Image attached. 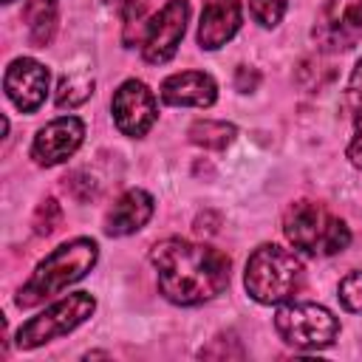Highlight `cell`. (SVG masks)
Here are the masks:
<instances>
[{"label": "cell", "instance_id": "cell-1", "mask_svg": "<svg viewBox=\"0 0 362 362\" xmlns=\"http://www.w3.org/2000/svg\"><path fill=\"white\" fill-rule=\"evenodd\" d=\"M158 291L175 305H198L229 286V257L206 243L167 238L150 249Z\"/></svg>", "mask_w": 362, "mask_h": 362}, {"label": "cell", "instance_id": "cell-2", "mask_svg": "<svg viewBox=\"0 0 362 362\" xmlns=\"http://www.w3.org/2000/svg\"><path fill=\"white\" fill-rule=\"evenodd\" d=\"M96 257H99V246L90 238H74V240L57 246L45 260L37 263L31 277L17 291V297H14L17 305L31 308V305H40L48 297L59 294L71 283L82 280L96 266Z\"/></svg>", "mask_w": 362, "mask_h": 362}, {"label": "cell", "instance_id": "cell-3", "mask_svg": "<svg viewBox=\"0 0 362 362\" xmlns=\"http://www.w3.org/2000/svg\"><path fill=\"white\" fill-rule=\"evenodd\" d=\"M303 280H305V269L300 257L277 243L257 246L246 260V274H243L246 291L252 300L263 305L288 303L303 288Z\"/></svg>", "mask_w": 362, "mask_h": 362}, {"label": "cell", "instance_id": "cell-4", "mask_svg": "<svg viewBox=\"0 0 362 362\" xmlns=\"http://www.w3.org/2000/svg\"><path fill=\"white\" fill-rule=\"evenodd\" d=\"M283 232L288 243L314 257H331L348 249L351 229L320 201H294L283 215Z\"/></svg>", "mask_w": 362, "mask_h": 362}, {"label": "cell", "instance_id": "cell-5", "mask_svg": "<svg viewBox=\"0 0 362 362\" xmlns=\"http://www.w3.org/2000/svg\"><path fill=\"white\" fill-rule=\"evenodd\" d=\"M274 331L291 348L320 351L334 345L339 334V320L317 303H286L274 314Z\"/></svg>", "mask_w": 362, "mask_h": 362}, {"label": "cell", "instance_id": "cell-6", "mask_svg": "<svg viewBox=\"0 0 362 362\" xmlns=\"http://www.w3.org/2000/svg\"><path fill=\"white\" fill-rule=\"evenodd\" d=\"M93 308H96V300L88 291H76L57 300L54 305H48L45 311H40L37 317H31L17 328V348L31 351L57 337L71 334L76 325H82L93 314Z\"/></svg>", "mask_w": 362, "mask_h": 362}, {"label": "cell", "instance_id": "cell-7", "mask_svg": "<svg viewBox=\"0 0 362 362\" xmlns=\"http://www.w3.org/2000/svg\"><path fill=\"white\" fill-rule=\"evenodd\" d=\"M314 40L322 51H348L362 37V0H328L314 23Z\"/></svg>", "mask_w": 362, "mask_h": 362}, {"label": "cell", "instance_id": "cell-8", "mask_svg": "<svg viewBox=\"0 0 362 362\" xmlns=\"http://www.w3.org/2000/svg\"><path fill=\"white\" fill-rule=\"evenodd\" d=\"M187 20H189L187 0H167L164 8L147 23V31L141 40V57L150 65L170 62L178 51L184 31H187Z\"/></svg>", "mask_w": 362, "mask_h": 362}, {"label": "cell", "instance_id": "cell-9", "mask_svg": "<svg viewBox=\"0 0 362 362\" xmlns=\"http://www.w3.org/2000/svg\"><path fill=\"white\" fill-rule=\"evenodd\" d=\"M110 110H113L116 127L124 136H133V139L144 136L153 127L156 116H158L153 90L139 79H127L116 88V93L110 99Z\"/></svg>", "mask_w": 362, "mask_h": 362}, {"label": "cell", "instance_id": "cell-10", "mask_svg": "<svg viewBox=\"0 0 362 362\" xmlns=\"http://www.w3.org/2000/svg\"><path fill=\"white\" fill-rule=\"evenodd\" d=\"M48 68L31 57H20L14 59L8 68H6V76H3V88H6V96L8 102L23 110V113H34L45 96H48Z\"/></svg>", "mask_w": 362, "mask_h": 362}, {"label": "cell", "instance_id": "cell-11", "mask_svg": "<svg viewBox=\"0 0 362 362\" xmlns=\"http://www.w3.org/2000/svg\"><path fill=\"white\" fill-rule=\"evenodd\" d=\"M82 136H85L82 119H76V116H59V119L48 122V124L34 136L31 158H34L40 167L62 164L65 158H71V156L79 150Z\"/></svg>", "mask_w": 362, "mask_h": 362}, {"label": "cell", "instance_id": "cell-12", "mask_svg": "<svg viewBox=\"0 0 362 362\" xmlns=\"http://www.w3.org/2000/svg\"><path fill=\"white\" fill-rule=\"evenodd\" d=\"M240 28V0H204L198 23V45L215 51L226 45Z\"/></svg>", "mask_w": 362, "mask_h": 362}, {"label": "cell", "instance_id": "cell-13", "mask_svg": "<svg viewBox=\"0 0 362 362\" xmlns=\"http://www.w3.org/2000/svg\"><path fill=\"white\" fill-rule=\"evenodd\" d=\"M218 99V85L204 71H181L161 82V102L175 107H209Z\"/></svg>", "mask_w": 362, "mask_h": 362}, {"label": "cell", "instance_id": "cell-14", "mask_svg": "<svg viewBox=\"0 0 362 362\" xmlns=\"http://www.w3.org/2000/svg\"><path fill=\"white\" fill-rule=\"evenodd\" d=\"M153 195L144 189H127L116 198V204L110 206L107 218H105V232L110 238H124L139 232L150 218H153Z\"/></svg>", "mask_w": 362, "mask_h": 362}, {"label": "cell", "instance_id": "cell-15", "mask_svg": "<svg viewBox=\"0 0 362 362\" xmlns=\"http://www.w3.org/2000/svg\"><path fill=\"white\" fill-rule=\"evenodd\" d=\"M23 23L28 28V40L37 48L51 45L57 34V0H25Z\"/></svg>", "mask_w": 362, "mask_h": 362}, {"label": "cell", "instance_id": "cell-16", "mask_svg": "<svg viewBox=\"0 0 362 362\" xmlns=\"http://www.w3.org/2000/svg\"><path fill=\"white\" fill-rule=\"evenodd\" d=\"M90 93H93V76L85 71H74L59 79L54 102H57V107H76L85 99H90Z\"/></svg>", "mask_w": 362, "mask_h": 362}, {"label": "cell", "instance_id": "cell-17", "mask_svg": "<svg viewBox=\"0 0 362 362\" xmlns=\"http://www.w3.org/2000/svg\"><path fill=\"white\" fill-rule=\"evenodd\" d=\"M235 124L229 122H212V119H204V122H195L189 127V141L192 144H201V147H209V150H223L226 144H232L235 139Z\"/></svg>", "mask_w": 362, "mask_h": 362}, {"label": "cell", "instance_id": "cell-18", "mask_svg": "<svg viewBox=\"0 0 362 362\" xmlns=\"http://www.w3.org/2000/svg\"><path fill=\"white\" fill-rule=\"evenodd\" d=\"M334 79V71L331 65H322L320 59H303L300 68H297V82L305 88V90H320L325 82Z\"/></svg>", "mask_w": 362, "mask_h": 362}, {"label": "cell", "instance_id": "cell-19", "mask_svg": "<svg viewBox=\"0 0 362 362\" xmlns=\"http://www.w3.org/2000/svg\"><path fill=\"white\" fill-rule=\"evenodd\" d=\"M59 223H62V206L57 204V198H45L34 212V221H31L34 232L48 238V235H54L59 229Z\"/></svg>", "mask_w": 362, "mask_h": 362}, {"label": "cell", "instance_id": "cell-20", "mask_svg": "<svg viewBox=\"0 0 362 362\" xmlns=\"http://www.w3.org/2000/svg\"><path fill=\"white\" fill-rule=\"evenodd\" d=\"M288 0H249V11L255 17V23H260L263 28H274L283 14H286Z\"/></svg>", "mask_w": 362, "mask_h": 362}, {"label": "cell", "instance_id": "cell-21", "mask_svg": "<svg viewBox=\"0 0 362 362\" xmlns=\"http://www.w3.org/2000/svg\"><path fill=\"white\" fill-rule=\"evenodd\" d=\"M144 20H147L144 0H127V3H124V42H127V45H133V42L141 37V28L147 31ZM141 40H144V37H141Z\"/></svg>", "mask_w": 362, "mask_h": 362}, {"label": "cell", "instance_id": "cell-22", "mask_svg": "<svg viewBox=\"0 0 362 362\" xmlns=\"http://www.w3.org/2000/svg\"><path fill=\"white\" fill-rule=\"evenodd\" d=\"M337 297H339V303H342L348 311H362V272L345 274V277L339 280Z\"/></svg>", "mask_w": 362, "mask_h": 362}, {"label": "cell", "instance_id": "cell-23", "mask_svg": "<svg viewBox=\"0 0 362 362\" xmlns=\"http://www.w3.org/2000/svg\"><path fill=\"white\" fill-rule=\"evenodd\" d=\"M226 337L221 334V337H215L212 339V345H206V348H201V356H206V359H240L243 356V348H240V339H235L232 334H229V342H223Z\"/></svg>", "mask_w": 362, "mask_h": 362}, {"label": "cell", "instance_id": "cell-24", "mask_svg": "<svg viewBox=\"0 0 362 362\" xmlns=\"http://www.w3.org/2000/svg\"><path fill=\"white\" fill-rule=\"evenodd\" d=\"M65 189L76 198V201H90L96 195V187H93V178H88L85 173H71L65 178Z\"/></svg>", "mask_w": 362, "mask_h": 362}, {"label": "cell", "instance_id": "cell-25", "mask_svg": "<svg viewBox=\"0 0 362 362\" xmlns=\"http://www.w3.org/2000/svg\"><path fill=\"white\" fill-rule=\"evenodd\" d=\"M348 158L356 170H362V110H359L356 124H354V136H351V144H348Z\"/></svg>", "mask_w": 362, "mask_h": 362}, {"label": "cell", "instance_id": "cell-26", "mask_svg": "<svg viewBox=\"0 0 362 362\" xmlns=\"http://www.w3.org/2000/svg\"><path fill=\"white\" fill-rule=\"evenodd\" d=\"M348 99H351L354 107L362 110V59L356 62V68H354V74L348 79Z\"/></svg>", "mask_w": 362, "mask_h": 362}, {"label": "cell", "instance_id": "cell-27", "mask_svg": "<svg viewBox=\"0 0 362 362\" xmlns=\"http://www.w3.org/2000/svg\"><path fill=\"white\" fill-rule=\"evenodd\" d=\"M257 82H260L257 71H249V68H238V74H235V88H238V90L249 93V90H255V85H257Z\"/></svg>", "mask_w": 362, "mask_h": 362}, {"label": "cell", "instance_id": "cell-28", "mask_svg": "<svg viewBox=\"0 0 362 362\" xmlns=\"http://www.w3.org/2000/svg\"><path fill=\"white\" fill-rule=\"evenodd\" d=\"M3 3H14V0H3Z\"/></svg>", "mask_w": 362, "mask_h": 362}]
</instances>
